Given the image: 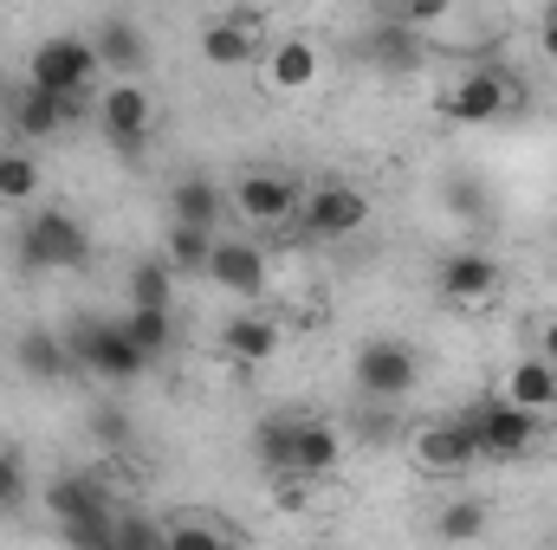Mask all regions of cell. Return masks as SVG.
<instances>
[{
	"mask_svg": "<svg viewBox=\"0 0 557 550\" xmlns=\"http://www.w3.org/2000/svg\"><path fill=\"white\" fill-rule=\"evenodd\" d=\"M98 78H104V59H98V46H91L85 33H52V39H39L33 59H26V85L59 91V98H91Z\"/></svg>",
	"mask_w": 557,
	"mask_h": 550,
	"instance_id": "obj_1",
	"label": "cell"
},
{
	"mask_svg": "<svg viewBox=\"0 0 557 550\" xmlns=\"http://www.w3.org/2000/svg\"><path fill=\"white\" fill-rule=\"evenodd\" d=\"M460 427L473 434L480 460H519L539 447V409H525L512 396H480L473 409H460Z\"/></svg>",
	"mask_w": 557,
	"mask_h": 550,
	"instance_id": "obj_2",
	"label": "cell"
},
{
	"mask_svg": "<svg viewBox=\"0 0 557 550\" xmlns=\"http://www.w3.org/2000/svg\"><path fill=\"white\" fill-rule=\"evenodd\" d=\"M65 343H72V363H78V370H91L98 383H117V389L137 383L143 370H149V357L124 337L117 317H85V324L65 330Z\"/></svg>",
	"mask_w": 557,
	"mask_h": 550,
	"instance_id": "obj_3",
	"label": "cell"
},
{
	"mask_svg": "<svg viewBox=\"0 0 557 550\" xmlns=\"http://www.w3.org/2000/svg\"><path fill=\"white\" fill-rule=\"evenodd\" d=\"M85 260H91V234L65 208H46V214H33L20 227V266L26 273H72Z\"/></svg>",
	"mask_w": 557,
	"mask_h": 550,
	"instance_id": "obj_4",
	"label": "cell"
},
{
	"mask_svg": "<svg viewBox=\"0 0 557 550\" xmlns=\"http://www.w3.org/2000/svg\"><path fill=\"white\" fill-rule=\"evenodd\" d=\"M350 376H357V389H363L370 402H403V396H416V383H421V357L403 337H370V343L357 350Z\"/></svg>",
	"mask_w": 557,
	"mask_h": 550,
	"instance_id": "obj_5",
	"label": "cell"
},
{
	"mask_svg": "<svg viewBox=\"0 0 557 550\" xmlns=\"http://www.w3.org/2000/svg\"><path fill=\"white\" fill-rule=\"evenodd\" d=\"M519 104V85L506 78V72H460L447 91H441V117L447 124H499L506 111Z\"/></svg>",
	"mask_w": 557,
	"mask_h": 550,
	"instance_id": "obj_6",
	"label": "cell"
},
{
	"mask_svg": "<svg viewBox=\"0 0 557 550\" xmlns=\"http://www.w3.org/2000/svg\"><path fill=\"white\" fill-rule=\"evenodd\" d=\"M298 227L311 240H344L357 227H370V195L350 188V182H324V188H305L298 201Z\"/></svg>",
	"mask_w": 557,
	"mask_h": 550,
	"instance_id": "obj_7",
	"label": "cell"
},
{
	"mask_svg": "<svg viewBox=\"0 0 557 550\" xmlns=\"http://www.w3.org/2000/svg\"><path fill=\"white\" fill-rule=\"evenodd\" d=\"M227 201L240 208V221H253V227H292L298 221V201H305V188L292 182V175H278V168H253V175H240L234 188H227Z\"/></svg>",
	"mask_w": 557,
	"mask_h": 550,
	"instance_id": "obj_8",
	"label": "cell"
},
{
	"mask_svg": "<svg viewBox=\"0 0 557 550\" xmlns=\"http://www.w3.org/2000/svg\"><path fill=\"white\" fill-rule=\"evenodd\" d=\"M98 124H104V137H111L117 155H143V142L156 130V104H149V91H143L137 78H117L98 98Z\"/></svg>",
	"mask_w": 557,
	"mask_h": 550,
	"instance_id": "obj_9",
	"label": "cell"
},
{
	"mask_svg": "<svg viewBox=\"0 0 557 550\" xmlns=\"http://www.w3.org/2000/svg\"><path fill=\"white\" fill-rule=\"evenodd\" d=\"M409 453H416L421 473H441V479H454V473H473V466H480V447H473V434L460 427V414H454V421H428V427H416Z\"/></svg>",
	"mask_w": 557,
	"mask_h": 550,
	"instance_id": "obj_10",
	"label": "cell"
},
{
	"mask_svg": "<svg viewBox=\"0 0 557 550\" xmlns=\"http://www.w3.org/2000/svg\"><path fill=\"white\" fill-rule=\"evenodd\" d=\"M434 291L447 304H486L499 291V260L480 253V247H454L441 266H434Z\"/></svg>",
	"mask_w": 557,
	"mask_h": 550,
	"instance_id": "obj_11",
	"label": "cell"
},
{
	"mask_svg": "<svg viewBox=\"0 0 557 550\" xmlns=\"http://www.w3.org/2000/svg\"><path fill=\"white\" fill-rule=\"evenodd\" d=\"M363 59H370L383 78H409V72H421V59H428V33L409 26L403 13H396V20H376V26L363 33Z\"/></svg>",
	"mask_w": 557,
	"mask_h": 550,
	"instance_id": "obj_12",
	"label": "cell"
},
{
	"mask_svg": "<svg viewBox=\"0 0 557 550\" xmlns=\"http://www.w3.org/2000/svg\"><path fill=\"white\" fill-rule=\"evenodd\" d=\"M267 253L253 247V240H214V253H208V278L221 285V291H234V298H260L267 291Z\"/></svg>",
	"mask_w": 557,
	"mask_h": 550,
	"instance_id": "obj_13",
	"label": "cell"
},
{
	"mask_svg": "<svg viewBox=\"0 0 557 550\" xmlns=\"http://www.w3.org/2000/svg\"><path fill=\"white\" fill-rule=\"evenodd\" d=\"M278 317H267V311H240V317H227L221 324V357L227 363H240V370H260V363H273L278 357Z\"/></svg>",
	"mask_w": 557,
	"mask_h": 550,
	"instance_id": "obj_14",
	"label": "cell"
},
{
	"mask_svg": "<svg viewBox=\"0 0 557 550\" xmlns=\"http://www.w3.org/2000/svg\"><path fill=\"white\" fill-rule=\"evenodd\" d=\"M78 111H85V98H59V91H39V85H20V98H13V137H52V130H65V124H78Z\"/></svg>",
	"mask_w": 557,
	"mask_h": 550,
	"instance_id": "obj_15",
	"label": "cell"
},
{
	"mask_svg": "<svg viewBox=\"0 0 557 550\" xmlns=\"http://www.w3.org/2000/svg\"><path fill=\"white\" fill-rule=\"evenodd\" d=\"M344 460V434L331 421H298L292 427V460H285V479H324L337 473Z\"/></svg>",
	"mask_w": 557,
	"mask_h": 550,
	"instance_id": "obj_16",
	"label": "cell"
},
{
	"mask_svg": "<svg viewBox=\"0 0 557 550\" xmlns=\"http://www.w3.org/2000/svg\"><path fill=\"white\" fill-rule=\"evenodd\" d=\"M39 505L52 512V525H65V518H91V512H117V505H111V486L91 479V473H52L46 492H39Z\"/></svg>",
	"mask_w": 557,
	"mask_h": 550,
	"instance_id": "obj_17",
	"label": "cell"
},
{
	"mask_svg": "<svg viewBox=\"0 0 557 550\" xmlns=\"http://www.w3.org/2000/svg\"><path fill=\"white\" fill-rule=\"evenodd\" d=\"M91 46H98V59H104V72L111 78H143L149 72V39H143L137 20H104L98 33H91Z\"/></svg>",
	"mask_w": 557,
	"mask_h": 550,
	"instance_id": "obj_18",
	"label": "cell"
},
{
	"mask_svg": "<svg viewBox=\"0 0 557 550\" xmlns=\"http://www.w3.org/2000/svg\"><path fill=\"white\" fill-rule=\"evenodd\" d=\"M227 214V188L214 175H182L169 188V221H188V227H221Z\"/></svg>",
	"mask_w": 557,
	"mask_h": 550,
	"instance_id": "obj_19",
	"label": "cell"
},
{
	"mask_svg": "<svg viewBox=\"0 0 557 550\" xmlns=\"http://www.w3.org/2000/svg\"><path fill=\"white\" fill-rule=\"evenodd\" d=\"M13 363H20L26 383H59V376H72V343L59 330H26L13 343Z\"/></svg>",
	"mask_w": 557,
	"mask_h": 550,
	"instance_id": "obj_20",
	"label": "cell"
},
{
	"mask_svg": "<svg viewBox=\"0 0 557 550\" xmlns=\"http://www.w3.org/2000/svg\"><path fill=\"white\" fill-rule=\"evenodd\" d=\"M117 324H124V337L137 343L149 363L175 343V311H169V304H124V317H117Z\"/></svg>",
	"mask_w": 557,
	"mask_h": 550,
	"instance_id": "obj_21",
	"label": "cell"
},
{
	"mask_svg": "<svg viewBox=\"0 0 557 550\" xmlns=\"http://www.w3.org/2000/svg\"><path fill=\"white\" fill-rule=\"evenodd\" d=\"M506 396L525 402V409H539V414H552L557 409V363H545V357H519L512 376H506Z\"/></svg>",
	"mask_w": 557,
	"mask_h": 550,
	"instance_id": "obj_22",
	"label": "cell"
},
{
	"mask_svg": "<svg viewBox=\"0 0 557 550\" xmlns=\"http://www.w3.org/2000/svg\"><path fill=\"white\" fill-rule=\"evenodd\" d=\"M201 59L208 65H247L253 59V20H208V33H201Z\"/></svg>",
	"mask_w": 557,
	"mask_h": 550,
	"instance_id": "obj_23",
	"label": "cell"
},
{
	"mask_svg": "<svg viewBox=\"0 0 557 550\" xmlns=\"http://www.w3.org/2000/svg\"><path fill=\"white\" fill-rule=\"evenodd\" d=\"M169 266L175 273H208V253H214V227H188V221H169V240H162Z\"/></svg>",
	"mask_w": 557,
	"mask_h": 550,
	"instance_id": "obj_24",
	"label": "cell"
},
{
	"mask_svg": "<svg viewBox=\"0 0 557 550\" xmlns=\"http://www.w3.org/2000/svg\"><path fill=\"white\" fill-rule=\"evenodd\" d=\"M267 72H273L278 91H305V85L318 78V46H311V39H278Z\"/></svg>",
	"mask_w": 557,
	"mask_h": 550,
	"instance_id": "obj_25",
	"label": "cell"
},
{
	"mask_svg": "<svg viewBox=\"0 0 557 550\" xmlns=\"http://www.w3.org/2000/svg\"><path fill=\"white\" fill-rule=\"evenodd\" d=\"M175 266H169V253H156V260H137V266H131V285H124V291H131V304H169V311H175Z\"/></svg>",
	"mask_w": 557,
	"mask_h": 550,
	"instance_id": "obj_26",
	"label": "cell"
},
{
	"mask_svg": "<svg viewBox=\"0 0 557 550\" xmlns=\"http://www.w3.org/2000/svg\"><path fill=\"white\" fill-rule=\"evenodd\" d=\"M434 532H441V538H454V545L480 538V532H486V499H454V505L434 518Z\"/></svg>",
	"mask_w": 557,
	"mask_h": 550,
	"instance_id": "obj_27",
	"label": "cell"
},
{
	"mask_svg": "<svg viewBox=\"0 0 557 550\" xmlns=\"http://www.w3.org/2000/svg\"><path fill=\"white\" fill-rule=\"evenodd\" d=\"M39 195V162L20 149H0V201H26Z\"/></svg>",
	"mask_w": 557,
	"mask_h": 550,
	"instance_id": "obj_28",
	"label": "cell"
},
{
	"mask_svg": "<svg viewBox=\"0 0 557 550\" xmlns=\"http://www.w3.org/2000/svg\"><path fill=\"white\" fill-rule=\"evenodd\" d=\"M33 499V479H26V453L13 447V440H0V512H13V505H26Z\"/></svg>",
	"mask_w": 557,
	"mask_h": 550,
	"instance_id": "obj_29",
	"label": "cell"
},
{
	"mask_svg": "<svg viewBox=\"0 0 557 550\" xmlns=\"http://www.w3.org/2000/svg\"><path fill=\"white\" fill-rule=\"evenodd\" d=\"M91 434H98L104 447H124V440H131V409H124V402H98V409H91Z\"/></svg>",
	"mask_w": 557,
	"mask_h": 550,
	"instance_id": "obj_30",
	"label": "cell"
},
{
	"mask_svg": "<svg viewBox=\"0 0 557 550\" xmlns=\"http://www.w3.org/2000/svg\"><path fill=\"white\" fill-rule=\"evenodd\" d=\"M169 545V525H156V518H117V550H156Z\"/></svg>",
	"mask_w": 557,
	"mask_h": 550,
	"instance_id": "obj_31",
	"label": "cell"
},
{
	"mask_svg": "<svg viewBox=\"0 0 557 550\" xmlns=\"http://www.w3.org/2000/svg\"><path fill=\"white\" fill-rule=\"evenodd\" d=\"M396 13H403L409 26H421V33H428V26H441V20L454 13V0H396Z\"/></svg>",
	"mask_w": 557,
	"mask_h": 550,
	"instance_id": "obj_32",
	"label": "cell"
},
{
	"mask_svg": "<svg viewBox=\"0 0 557 550\" xmlns=\"http://www.w3.org/2000/svg\"><path fill=\"white\" fill-rule=\"evenodd\" d=\"M539 357H545V363H557V311L539 324Z\"/></svg>",
	"mask_w": 557,
	"mask_h": 550,
	"instance_id": "obj_33",
	"label": "cell"
},
{
	"mask_svg": "<svg viewBox=\"0 0 557 550\" xmlns=\"http://www.w3.org/2000/svg\"><path fill=\"white\" fill-rule=\"evenodd\" d=\"M539 52L557 65V13H545V26H539Z\"/></svg>",
	"mask_w": 557,
	"mask_h": 550,
	"instance_id": "obj_34",
	"label": "cell"
},
{
	"mask_svg": "<svg viewBox=\"0 0 557 550\" xmlns=\"http://www.w3.org/2000/svg\"><path fill=\"white\" fill-rule=\"evenodd\" d=\"M552 13H557V0H552Z\"/></svg>",
	"mask_w": 557,
	"mask_h": 550,
	"instance_id": "obj_35",
	"label": "cell"
}]
</instances>
